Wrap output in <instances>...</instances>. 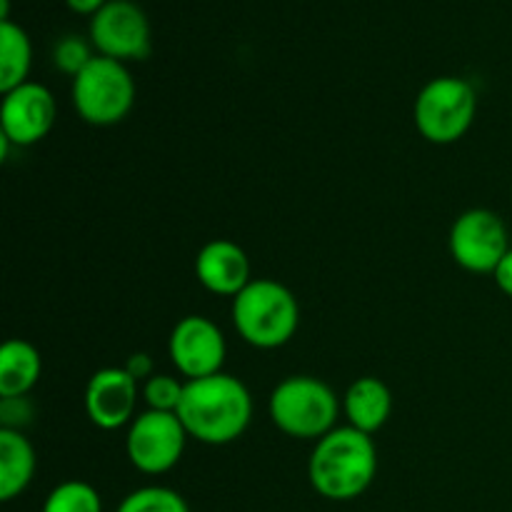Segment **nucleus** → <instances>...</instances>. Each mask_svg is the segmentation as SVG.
Listing matches in <instances>:
<instances>
[{"label":"nucleus","instance_id":"19","mask_svg":"<svg viewBox=\"0 0 512 512\" xmlns=\"http://www.w3.org/2000/svg\"><path fill=\"white\" fill-rule=\"evenodd\" d=\"M115 512H190V508L183 495L175 493L173 488L148 485L125 495Z\"/></svg>","mask_w":512,"mask_h":512},{"label":"nucleus","instance_id":"14","mask_svg":"<svg viewBox=\"0 0 512 512\" xmlns=\"http://www.w3.org/2000/svg\"><path fill=\"white\" fill-rule=\"evenodd\" d=\"M343 413L348 425L355 430L373 435L383 428L393 413V393L388 385L375 375H365L350 383L343 395Z\"/></svg>","mask_w":512,"mask_h":512},{"label":"nucleus","instance_id":"15","mask_svg":"<svg viewBox=\"0 0 512 512\" xmlns=\"http://www.w3.org/2000/svg\"><path fill=\"white\" fill-rule=\"evenodd\" d=\"M35 475V448L23 430L0 428V500L10 503L28 490Z\"/></svg>","mask_w":512,"mask_h":512},{"label":"nucleus","instance_id":"11","mask_svg":"<svg viewBox=\"0 0 512 512\" xmlns=\"http://www.w3.org/2000/svg\"><path fill=\"white\" fill-rule=\"evenodd\" d=\"M55 118H58L55 95L43 83L28 80L3 93V105H0V133L3 135L0 138L18 148H28V145L40 143L53 130Z\"/></svg>","mask_w":512,"mask_h":512},{"label":"nucleus","instance_id":"12","mask_svg":"<svg viewBox=\"0 0 512 512\" xmlns=\"http://www.w3.org/2000/svg\"><path fill=\"white\" fill-rule=\"evenodd\" d=\"M140 383L125 368H103L88 380L85 413L100 430H120L135 420Z\"/></svg>","mask_w":512,"mask_h":512},{"label":"nucleus","instance_id":"10","mask_svg":"<svg viewBox=\"0 0 512 512\" xmlns=\"http://www.w3.org/2000/svg\"><path fill=\"white\" fill-rule=\"evenodd\" d=\"M168 355L173 368L188 383V380L223 373L228 343H225V335L218 323L205 315H185L170 333Z\"/></svg>","mask_w":512,"mask_h":512},{"label":"nucleus","instance_id":"5","mask_svg":"<svg viewBox=\"0 0 512 512\" xmlns=\"http://www.w3.org/2000/svg\"><path fill=\"white\" fill-rule=\"evenodd\" d=\"M73 108L95 128H110L128 118L135 105V80L120 60L95 55L70 85Z\"/></svg>","mask_w":512,"mask_h":512},{"label":"nucleus","instance_id":"7","mask_svg":"<svg viewBox=\"0 0 512 512\" xmlns=\"http://www.w3.org/2000/svg\"><path fill=\"white\" fill-rule=\"evenodd\" d=\"M190 435L178 413L143 410L135 415L125 435V453L135 470L145 475H163L180 463Z\"/></svg>","mask_w":512,"mask_h":512},{"label":"nucleus","instance_id":"6","mask_svg":"<svg viewBox=\"0 0 512 512\" xmlns=\"http://www.w3.org/2000/svg\"><path fill=\"white\" fill-rule=\"evenodd\" d=\"M478 115V93L458 75L433 78L418 93L413 105V120L418 133L428 143L453 145L473 125Z\"/></svg>","mask_w":512,"mask_h":512},{"label":"nucleus","instance_id":"16","mask_svg":"<svg viewBox=\"0 0 512 512\" xmlns=\"http://www.w3.org/2000/svg\"><path fill=\"white\" fill-rule=\"evenodd\" d=\"M43 358L28 340L13 338L0 348V400L25 398L38 385Z\"/></svg>","mask_w":512,"mask_h":512},{"label":"nucleus","instance_id":"3","mask_svg":"<svg viewBox=\"0 0 512 512\" xmlns=\"http://www.w3.org/2000/svg\"><path fill=\"white\" fill-rule=\"evenodd\" d=\"M233 325L240 338L253 348H283L298 333V298L278 280H253L233 298Z\"/></svg>","mask_w":512,"mask_h":512},{"label":"nucleus","instance_id":"9","mask_svg":"<svg viewBox=\"0 0 512 512\" xmlns=\"http://www.w3.org/2000/svg\"><path fill=\"white\" fill-rule=\"evenodd\" d=\"M90 43L98 55L120 60H145L153 48L150 20L133 0H108L90 18Z\"/></svg>","mask_w":512,"mask_h":512},{"label":"nucleus","instance_id":"2","mask_svg":"<svg viewBox=\"0 0 512 512\" xmlns=\"http://www.w3.org/2000/svg\"><path fill=\"white\" fill-rule=\"evenodd\" d=\"M378 473V448L373 435L338 425L315 443L308 460V478L325 500H355L373 485Z\"/></svg>","mask_w":512,"mask_h":512},{"label":"nucleus","instance_id":"18","mask_svg":"<svg viewBox=\"0 0 512 512\" xmlns=\"http://www.w3.org/2000/svg\"><path fill=\"white\" fill-rule=\"evenodd\" d=\"M43 512H103V500L90 483L65 480L50 490Z\"/></svg>","mask_w":512,"mask_h":512},{"label":"nucleus","instance_id":"23","mask_svg":"<svg viewBox=\"0 0 512 512\" xmlns=\"http://www.w3.org/2000/svg\"><path fill=\"white\" fill-rule=\"evenodd\" d=\"M123 368L128 370V373L133 375V378L138 380L140 385H143L145 380H150L155 375V363H153V358H150L148 353H133L128 360H125Z\"/></svg>","mask_w":512,"mask_h":512},{"label":"nucleus","instance_id":"25","mask_svg":"<svg viewBox=\"0 0 512 512\" xmlns=\"http://www.w3.org/2000/svg\"><path fill=\"white\" fill-rule=\"evenodd\" d=\"M65 3H68V8L75 10V13L90 15V18H93L108 0H65Z\"/></svg>","mask_w":512,"mask_h":512},{"label":"nucleus","instance_id":"1","mask_svg":"<svg viewBox=\"0 0 512 512\" xmlns=\"http://www.w3.org/2000/svg\"><path fill=\"white\" fill-rule=\"evenodd\" d=\"M178 418L193 440L203 445H230L253 420V395L235 375L218 373L188 380Z\"/></svg>","mask_w":512,"mask_h":512},{"label":"nucleus","instance_id":"24","mask_svg":"<svg viewBox=\"0 0 512 512\" xmlns=\"http://www.w3.org/2000/svg\"><path fill=\"white\" fill-rule=\"evenodd\" d=\"M493 278H495V285H498V288L503 290L508 298H512V248L505 253V258L500 260V265L495 268Z\"/></svg>","mask_w":512,"mask_h":512},{"label":"nucleus","instance_id":"4","mask_svg":"<svg viewBox=\"0 0 512 512\" xmlns=\"http://www.w3.org/2000/svg\"><path fill=\"white\" fill-rule=\"evenodd\" d=\"M275 428L295 440H315L338 428L340 398L328 383L313 375H290L280 380L268 400Z\"/></svg>","mask_w":512,"mask_h":512},{"label":"nucleus","instance_id":"8","mask_svg":"<svg viewBox=\"0 0 512 512\" xmlns=\"http://www.w3.org/2000/svg\"><path fill=\"white\" fill-rule=\"evenodd\" d=\"M448 248L455 263L468 273H495L510 250L508 225L488 208H470L450 228Z\"/></svg>","mask_w":512,"mask_h":512},{"label":"nucleus","instance_id":"20","mask_svg":"<svg viewBox=\"0 0 512 512\" xmlns=\"http://www.w3.org/2000/svg\"><path fill=\"white\" fill-rule=\"evenodd\" d=\"M185 380L173 378V375L155 373L153 378L140 385L148 410H160V413H178V405L183 400Z\"/></svg>","mask_w":512,"mask_h":512},{"label":"nucleus","instance_id":"22","mask_svg":"<svg viewBox=\"0 0 512 512\" xmlns=\"http://www.w3.org/2000/svg\"><path fill=\"white\" fill-rule=\"evenodd\" d=\"M30 418H33V408H30L28 398L0 400V420H3V428L23 430V425H28Z\"/></svg>","mask_w":512,"mask_h":512},{"label":"nucleus","instance_id":"17","mask_svg":"<svg viewBox=\"0 0 512 512\" xmlns=\"http://www.w3.org/2000/svg\"><path fill=\"white\" fill-rule=\"evenodd\" d=\"M30 65H33V43L25 28L13 20H0V90L8 93L28 83Z\"/></svg>","mask_w":512,"mask_h":512},{"label":"nucleus","instance_id":"13","mask_svg":"<svg viewBox=\"0 0 512 512\" xmlns=\"http://www.w3.org/2000/svg\"><path fill=\"white\" fill-rule=\"evenodd\" d=\"M195 278L208 293L235 298L253 283L248 253L233 240H210L195 255Z\"/></svg>","mask_w":512,"mask_h":512},{"label":"nucleus","instance_id":"21","mask_svg":"<svg viewBox=\"0 0 512 512\" xmlns=\"http://www.w3.org/2000/svg\"><path fill=\"white\" fill-rule=\"evenodd\" d=\"M90 48H93V43H88V40L78 38V35H65V38H60L53 48L55 68L68 73L70 78H75V75L95 58Z\"/></svg>","mask_w":512,"mask_h":512}]
</instances>
